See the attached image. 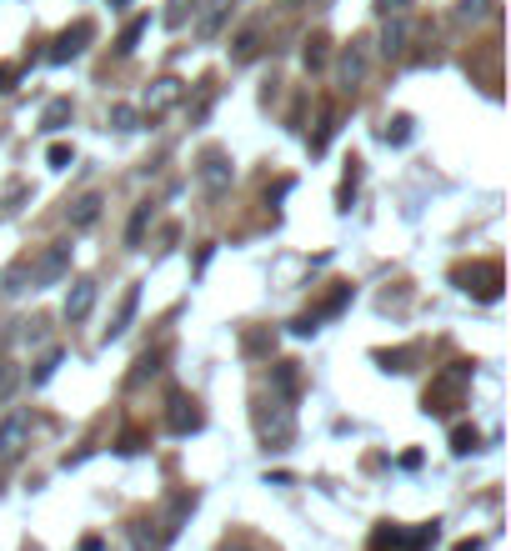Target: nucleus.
Segmentation results:
<instances>
[{"instance_id": "obj_1", "label": "nucleus", "mask_w": 511, "mask_h": 551, "mask_svg": "<svg viewBox=\"0 0 511 551\" xmlns=\"http://www.w3.org/2000/svg\"><path fill=\"white\" fill-rule=\"evenodd\" d=\"M256 436H261L271 451L291 446V436H296V416H291V406H286V401H261V406H256Z\"/></svg>"}, {"instance_id": "obj_2", "label": "nucleus", "mask_w": 511, "mask_h": 551, "mask_svg": "<svg viewBox=\"0 0 511 551\" xmlns=\"http://www.w3.org/2000/svg\"><path fill=\"white\" fill-rule=\"evenodd\" d=\"M71 241H51L36 261H26V281H31V291H41V286H56L66 271H71Z\"/></svg>"}, {"instance_id": "obj_3", "label": "nucleus", "mask_w": 511, "mask_h": 551, "mask_svg": "<svg viewBox=\"0 0 511 551\" xmlns=\"http://www.w3.org/2000/svg\"><path fill=\"white\" fill-rule=\"evenodd\" d=\"M196 176H201V191H206V196H226L231 181H236V161H231L221 146H211V151H201Z\"/></svg>"}, {"instance_id": "obj_4", "label": "nucleus", "mask_w": 511, "mask_h": 551, "mask_svg": "<svg viewBox=\"0 0 511 551\" xmlns=\"http://www.w3.org/2000/svg\"><path fill=\"white\" fill-rule=\"evenodd\" d=\"M91 41H96V26H91V21L81 16V21H71V26H66V31H61V36L51 41L46 61H51V66H66V61H76V56H81V51H86Z\"/></svg>"}, {"instance_id": "obj_5", "label": "nucleus", "mask_w": 511, "mask_h": 551, "mask_svg": "<svg viewBox=\"0 0 511 551\" xmlns=\"http://www.w3.org/2000/svg\"><path fill=\"white\" fill-rule=\"evenodd\" d=\"M26 446H31V416L26 411H6L0 416V466L21 461Z\"/></svg>"}, {"instance_id": "obj_6", "label": "nucleus", "mask_w": 511, "mask_h": 551, "mask_svg": "<svg viewBox=\"0 0 511 551\" xmlns=\"http://www.w3.org/2000/svg\"><path fill=\"white\" fill-rule=\"evenodd\" d=\"M366 71H371L366 41H351V46H341V56H336V81H341L346 91H356V86L366 81Z\"/></svg>"}, {"instance_id": "obj_7", "label": "nucleus", "mask_w": 511, "mask_h": 551, "mask_svg": "<svg viewBox=\"0 0 511 551\" xmlns=\"http://www.w3.org/2000/svg\"><path fill=\"white\" fill-rule=\"evenodd\" d=\"M181 96H186V81H176V76H161V81H151L141 116H146V121H156V116H166L171 106H181Z\"/></svg>"}, {"instance_id": "obj_8", "label": "nucleus", "mask_w": 511, "mask_h": 551, "mask_svg": "<svg viewBox=\"0 0 511 551\" xmlns=\"http://www.w3.org/2000/svg\"><path fill=\"white\" fill-rule=\"evenodd\" d=\"M96 296H101V291H96V281H91V276H76V281H71V291H66L61 316H66L71 326H76V321H86V316L96 311Z\"/></svg>"}, {"instance_id": "obj_9", "label": "nucleus", "mask_w": 511, "mask_h": 551, "mask_svg": "<svg viewBox=\"0 0 511 551\" xmlns=\"http://www.w3.org/2000/svg\"><path fill=\"white\" fill-rule=\"evenodd\" d=\"M101 211H106V196H101V191H86V196H76V201L66 206V226H71V231H91V226L101 221Z\"/></svg>"}, {"instance_id": "obj_10", "label": "nucleus", "mask_w": 511, "mask_h": 551, "mask_svg": "<svg viewBox=\"0 0 511 551\" xmlns=\"http://www.w3.org/2000/svg\"><path fill=\"white\" fill-rule=\"evenodd\" d=\"M136 306H141V286H126V291H121V306H116V316H111V326L101 331V341H106V346H111V341H121V336L131 331Z\"/></svg>"}, {"instance_id": "obj_11", "label": "nucleus", "mask_w": 511, "mask_h": 551, "mask_svg": "<svg viewBox=\"0 0 511 551\" xmlns=\"http://www.w3.org/2000/svg\"><path fill=\"white\" fill-rule=\"evenodd\" d=\"M166 426H171L176 436H191V431L206 426V416H201V406H196L191 396H171V416H166Z\"/></svg>"}, {"instance_id": "obj_12", "label": "nucleus", "mask_w": 511, "mask_h": 551, "mask_svg": "<svg viewBox=\"0 0 511 551\" xmlns=\"http://www.w3.org/2000/svg\"><path fill=\"white\" fill-rule=\"evenodd\" d=\"M406 41H411L406 16H386V31H381V56H386V61H401V56H406Z\"/></svg>"}, {"instance_id": "obj_13", "label": "nucleus", "mask_w": 511, "mask_h": 551, "mask_svg": "<svg viewBox=\"0 0 511 551\" xmlns=\"http://www.w3.org/2000/svg\"><path fill=\"white\" fill-rule=\"evenodd\" d=\"M226 16H231V0H206V11L196 16V36L201 41H216L221 26H226Z\"/></svg>"}, {"instance_id": "obj_14", "label": "nucleus", "mask_w": 511, "mask_h": 551, "mask_svg": "<svg viewBox=\"0 0 511 551\" xmlns=\"http://www.w3.org/2000/svg\"><path fill=\"white\" fill-rule=\"evenodd\" d=\"M71 121H76V101H71V96H56V101H51V106L41 111V131H46V136L66 131Z\"/></svg>"}, {"instance_id": "obj_15", "label": "nucleus", "mask_w": 511, "mask_h": 551, "mask_svg": "<svg viewBox=\"0 0 511 551\" xmlns=\"http://www.w3.org/2000/svg\"><path fill=\"white\" fill-rule=\"evenodd\" d=\"M256 56H261V26H246V31L231 41V61H236V66H251Z\"/></svg>"}, {"instance_id": "obj_16", "label": "nucleus", "mask_w": 511, "mask_h": 551, "mask_svg": "<svg viewBox=\"0 0 511 551\" xmlns=\"http://www.w3.org/2000/svg\"><path fill=\"white\" fill-rule=\"evenodd\" d=\"M106 121H111V131H121V136H131V131H141V121H146V116H141L136 106H126V101H116V106L106 111Z\"/></svg>"}, {"instance_id": "obj_17", "label": "nucleus", "mask_w": 511, "mask_h": 551, "mask_svg": "<svg viewBox=\"0 0 511 551\" xmlns=\"http://www.w3.org/2000/svg\"><path fill=\"white\" fill-rule=\"evenodd\" d=\"M151 221H156V206H151V201H141V206L131 211V226H126V246H141Z\"/></svg>"}, {"instance_id": "obj_18", "label": "nucleus", "mask_w": 511, "mask_h": 551, "mask_svg": "<svg viewBox=\"0 0 511 551\" xmlns=\"http://www.w3.org/2000/svg\"><path fill=\"white\" fill-rule=\"evenodd\" d=\"M61 361H66V351H61V346H46V356H41V361H36V371H31V386L41 391V386L61 371Z\"/></svg>"}, {"instance_id": "obj_19", "label": "nucleus", "mask_w": 511, "mask_h": 551, "mask_svg": "<svg viewBox=\"0 0 511 551\" xmlns=\"http://www.w3.org/2000/svg\"><path fill=\"white\" fill-rule=\"evenodd\" d=\"M146 31H151V16H136V21L121 31V41H116V56H131V51L141 46V36H146Z\"/></svg>"}, {"instance_id": "obj_20", "label": "nucleus", "mask_w": 511, "mask_h": 551, "mask_svg": "<svg viewBox=\"0 0 511 551\" xmlns=\"http://www.w3.org/2000/svg\"><path fill=\"white\" fill-rule=\"evenodd\" d=\"M326 46H331V41L316 31V36L306 41V51H301V66H306V71H321V66H326Z\"/></svg>"}, {"instance_id": "obj_21", "label": "nucleus", "mask_w": 511, "mask_h": 551, "mask_svg": "<svg viewBox=\"0 0 511 551\" xmlns=\"http://www.w3.org/2000/svg\"><path fill=\"white\" fill-rule=\"evenodd\" d=\"M16 391H21V366L16 361H0V406H6Z\"/></svg>"}, {"instance_id": "obj_22", "label": "nucleus", "mask_w": 511, "mask_h": 551, "mask_svg": "<svg viewBox=\"0 0 511 551\" xmlns=\"http://www.w3.org/2000/svg\"><path fill=\"white\" fill-rule=\"evenodd\" d=\"M331 136H336V111H321V126H316V136H311V156H321V151L331 146Z\"/></svg>"}, {"instance_id": "obj_23", "label": "nucleus", "mask_w": 511, "mask_h": 551, "mask_svg": "<svg viewBox=\"0 0 511 551\" xmlns=\"http://www.w3.org/2000/svg\"><path fill=\"white\" fill-rule=\"evenodd\" d=\"M476 446H481V431H476V426H456V431H451V451H456V456H471Z\"/></svg>"}, {"instance_id": "obj_24", "label": "nucleus", "mask_w": 511, "mask_h": 551, "mask_svg": "<svg viewBox=\"0 0 511 551\" xmlns=\"http://www.w3.org/2000/svg\"><path fill=\"white\" fill-rule=\"evenodd\" d=\"M381 141H386V146H406V141H411V116H396V121L381 131Z\"/></svg>"}, {"instance_id": "obj_25", "label": "nucleus", "mask_w": 511, "mask_h": 551, "mask_svg": "<svg viewBox=\"0 0 511 551\" xmlns=\"http://www.w3.org/2000/svg\"><path fill=\"white\" fill-rule=\"evenodd\" d=\"M356 166H361V161H351V171L341 176V191H336V206H341V211H346V206H351V196H356V181H361V171H356Z\"/></svg>"}, {"instance_id": "obj_26", "label": "nucleus", "mask_w": 511, "mask_h": 551, "mask_svg": "<svg viewBox=\"0 0 511 551\" xmlns=\"http://www.w3.org/2000/svg\"><path fill=\"white\" fill-rule=\"evenodd\" d=\"M71 161H76V151H71V146H66V141H56V146H51V151H46V166H51V171H66V166H71Z\"/></svg>"}, {"instance_id": "obj_27", "label": "nucleus", "mask_w": 511, "mask_h": 551, "mask_svg": "<svg viewBox=\"0 0 511 551\" xmlns=\"http://www.w3.org/2000/svg\"><path fill=\"white\" fill-rule=\"evenodd\" d=\"M156 371H161V356H156V351H146V356L136 361V371H131V386H141V381H146V376H156Z\"/></svg>"}, {"instance_id": "obj_28", "label": "nucleus", "mask_w": 511, "mask_h": 551, "mask_svg": "<svg viewBox=\"0 0 511 551\" xmlns=\"http://www.w3.org/2000/svg\"><path fill=\"white\" fill-rule=\"evenodd\" d=\"M276 391H281L286 401L296 396V366H291V361H281V366H276Z\"/></svg>"}, {"instance_id": "obj_29", "label": "nucleus", "mask_w": 511, "mask_h": 551, "mask_svg": "<svg viewBox=\"0 0 511 551\" xmlns=\"http://www.w3.org/2000/svg\"><path fill=\"white\" fill-rule=\"evenodd\" d=\"M456 16H461V21H481V16H491V0H461Z\"/></svg>"}, {"instance_id": "obj_30", "label": "nucleus", "mask_w": 511, "mask_h": 551, "mask_svg": "<svg viewBox=\"0 0 511 551\" xmlns=\"http://www.w3.org/2000/svg\"><path fill=\"white\" fill-rule=\"evenodd\" d=\"M186 11H196V0H171V11H166V26H186Z\"/></svg>"}, {"instance_id": "obj_31", "label": "nucleus", "mask_w": 511, "mask_h": 551, "mask_svg": "<svg viewBox=\"0 0 511 551\" xmlns=\"http://www.w3.org/2000/svg\"><path fill=\"white\" fill-rule=\"evenodd\" d=\"M406 6H411V0H376L381 16H406Z\"/></svg>"}, {"instance_id": "obj_32", "label": "nucleus", "mask_w": 511, "mask_h": 551, "mask_svg": "<svg viewBox=\"0 0 511 551\" xmlns=\"http://www.w3.org/2000/svg\"><path fill=\"white\" fill-rule=\"evenodd\" d=\"M11 81H16V66H0V96L11 91Z\"/></svg>"}, {"instance_id": "obj_33", "label": "nucleus", "mask_w": 511, "mask_h": 551, "mask_svg": "<svg viewBox=\"0 0 511 551\" xmlns=\"http://www.w3.org/2000/svg\"><path fill=\"white\" fill-rule=\"evenodd\" d=\"M456 551H481V541H461V546H456Z\"/></svg>"}, {"instance_id": "obj_34", "label": "nucleus", "mask_w": 511, "mask_h": 551, "mask_svg": "<svg viewBox=\"0 0 511 551\" xmlns=\"http://www.w3.org/2000/svg\"><path fill=\"white\" fill-rule=\"evenodd\" d=\"M111 6H131V0H111Z\"/></svg>"}, {"instance_id": "obj_35", "label": "nucleus", "mask_w": 511, "mask_h": 551, "mask_svg": "<svg viewBox=\"0 0 511 551\" xmlns=\"http://www.w3.org/2000/svg\"><path fill=\"white\" fill-rule=\"evenodd\" d=\"M281 6H296V0H281Z\"/></svg>"}]
</instances>
